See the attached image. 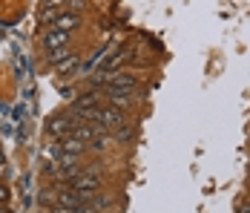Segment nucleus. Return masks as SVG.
Wrapping results in <instances>:
<instances>
[{"mask_svg": "<svg viewBox=\"0 0 250 213\" xmlns=\"http://www.w3.org/2000/svg\"><path fill=\"white\" fill-rule=\"evenodd\" d=\"M89 121H95V124H101L106 133H112V130H118V127H124L126 124V110H118V107H104L101 104L98 110L89 116Z\"/></svg>", "mask_w": 250, "mask_h": 213, "instance_id": "f257e3e1", "label": "nucleus"}, {"mask_svg": "<svg viewBox=\"0 0 250 213\" xmlns=\"http://www.w3.org/2000/svg\"><path fill=\"white\" fill-rule=\"evenodd\" d=\"M101 104H104V93L101 90H89V93L78 95L75 101H72V113L81 116V121H89V116L98 110Z\"/></svg>", "mask_w": 250, "mask_h": 213, "instance_id": "f03ea898", "label": "nucleus"}, {"mask_svg": "<svg viewBox=\"0 0 250 213\" xmlns=\"http://www.w3.org/2000/svg\"><path fill=\"white\" fill-rule=\"evenodd\" d=\"M78 124H81V116H69V113H58V116H52L46 121V133H49L52 139H63V136H69L72 130H75Z\"/></svg>", "mask_w": 250, "mask_h": 213, "instance_id": "7ed1b4c3", "label": "nucleus"}, {"mask_svg": "<svg viewBox=\"0 0 250 213\" xmlns=\"http://www.w3.org/2000/svg\"><path fill=\"white\" fill-rule=\"evenodd\" d=\"M69 188L72 190H86V193H101V188H104V173H101L98 167L92 170H81L75 179L69 182Z\"/></svg>", "mask_w": 250, "mask_h": 213, "instance_id": "20e7f679", "label": "nucleus"}, {"mask_svg": "<svg viewBox=\"0 0 250 213\" xmlns=\"http://www.w3.org/2000/svg\"><path fill=\"white\" fill-rule=\"evenodd\" d=\"M101 93H104V98H106L112 107H118V110H129L132 101H135V98H132L135 90H101Z\"/></svg>", "mask_w": 250, "mask_h": 213, "instance_id": "39448f33", "label": "nucleus"}, {"mask_svg": "<svg viewBox=\"0 0 250 213\" xmlns=\"http://www.w3.org/2000/svg\"><path fill=\"white\" fill-rule=\"evenodd\" d=\"M49 26H52V29H61V32H69V35H72V32L81 29V15H75V12H61Z\"/></svg>", "mask_w": 250, "mask_h": 213, "instance_id": "423d86ee", "label": "nucleus"}, {"mask_svg": "<svg viewBox=\"0 0 250 213\" xmlns=\"http://www.w3.org/2000/svg\"><path fill=\"white\" fill-rule=\"evenodd\" d=\"M58 147H61V153L63 156H83L86 150H89V144L75 139V136H63V139H58Z\"/></svg>", "mask_w": 250, "mask_h": 213, "instance_id": "0eeeda50", "label": "nucleus"}, {"mask_svg": "<svg viewBox=\"0 0 250 213\" xmlns=\"http://www.w3.org/2000/svg\"><path fill=\"white\" fill-rule=\"evenodd\" d=\"M104 90H138V78L129 72H115L109 87H104Z\"/></svg>", "mask_w": 250, "mask_h": 213, "instance_id": "6e6552de", "label": "nucleus"}, {"mask_svg": "<svg viewBox=\"0 0 250 213\" xmlns=\"http://www.w3.org/2000/svg\"><path fill=\"white\" fill-rule=\"evenodd\" d=\"M66 44H69V32L49 29V32L43 35V47H46V52H52V49H63Z\"/></svg>", "mask_w": 250, "mask_h": 213, "instance_id": "1a4fd4ad", "label": "nucleus"}, {"mask_svg": "<svg viewBox=\"0 0 250 213\" xmlns=\"http://www.w3.org/2000/svg\"><path fill=\"white\" fill-rule=\"evenodd\" d=\"M78 64H81L78 52H69V55H66L63 61H58V64H55V72H58V75H75Z\"/></svg>", "mask_w": 250, "mask_h": 213, "instance_id": "9d476101", "label": "nucleus"}, {"mask_svg": "<svg viewBox=\"0 0 250 213\" xmlns=\"http://www.w3.org/2000/svg\"><path fill=\"white\" fill-rule=\"evenodd\" d=\"M129 61V49H121L118 55H112V58H106L104 64H101V72H118L121 70V64Z\"/></svg>", "mask_w": 250, "mask_h": 213, "instance_id": "9b49d317", "label": "nucleus"}, {"mask_svg": "<svg viewBox=\"0 0 250 213\" xmlns=\"http://www.w3.org/2000/svg\"><path fill=\"white\" fill-rule=\"evenodd\" d=\"M112 136H115V142H121V144H129L132 139H135V130L132 127H118V130H112Z\"/></svg>", "mask_w": 250, "mask_h": 213, "instance_id": "f8f14e48", "label": "nucleus"}, {"mask_svg": "<svg viewBox=\"0 0 250 213\" xmlns=\"http://www.w3.org/2000/svg\"><path fill=\"white\" fill-rule=\"evenodd\" d=\"M109 205H112V196H98V193H95V196H92V202H89V208H92L95 213L106 211Z\"/></svg>", "mask_w": 250, "mask_h": 213, "instance_id": "ddd939ff", "label": "nucleus"}, {"mask_svg": "<svg viewBox=\"0 0 250 213\" xmlns=\"http://www.w3.org/2000/svg\"><path fill=\"white\" fill-rule=\"evenodd\" d=\"M66 55H69V47H63V49H52V52H49V64L55 67V64H58V61H63Z\"/></svg>", "mask_w": 250, "mask_h": 213, "instance_id": "4468645a", "label": "nucleus"}, {"mask_svg": "<svg viewBox=\"0 0 250 213\" xmlns=\"http://www.w3.org/2000/svg\"><path fill=\"white\" fill-rule=\"evenodd\" d=\"M58 15H61V9H43V15H41V18H43L46 24H52V21H55Z\"/></svg>", "mask_w": 250, "mask_h": 213, "instance_id": "2eb2a0df", "label": "nucleus"}, {"mask_svg": "<svg viewBox=\"0 0 250 213\" xmlns=\"http://www.w3.org/2000/svg\"><path fill=\"white\" fill-rule=\"evenodd\" d=\"M86 3L83 0H69V12H75V15H81V9H83Z\"/></svg>", "mask_w": 250, "mask_h": 213, "instance_id": "dca6fc26", "label": "nucleus"}, {"mask_svg": "<svg viewBox=\"0 0 250 213\" xmlns=\"http://www.w3.org/2000/svg\"><path fill=\"white\" fill-rule=\"evenodd\" d=\"M61 6H63V0H46L43 3V9H61Z\"/></svg>", "mask_w": 250, "mask_h": 213, "instance_id": "f3484780", "label": "nucleus"}, {"mask_svg": "<svg viewBox=\"0 0 250 213\" xmlns=\"http://www.w3.org/2000/svg\"><path fill=\"white\" fill-rule=\"evenodd\" d=\"M236 213H250V202H239V208H236Z\"/></svg>", "mask_w": 250, "mask_h": 213, "instance_id": "a211bd4d", "label": "nucleus"}, {"mask_svg": "<svg viewBox=\"0 0 250 213\" xmlns=\"http://www.w3.org/2000/svg\"><path fill=\"white\" fill-rule=\"evenodd\" d=\"M6 199H9V188H6V185H0V205H3Z\"/></svg>", "mask_w": 250, "mask_h": 213, "instance_id": "6ab92c4d", "label": "nucleus"}, {"mask_svg": "<svg viewBox=\"0 0 250 213\" xmlns=\"http://www.w3.org/2000/svg\"><path fill=\"white\" fill-rule=\"evenodd\" d=\"M0 167H6V159H3V153H0Z\"/></svg>", "mask_w": 250, "mask_h": 213, "instance_id": "aec40b11", "label": "nucleus"}, {"mask_svg": "<svg viewBox=\"0 0 250 213\" xmlns=\"http://www.w3.org/2000/svg\"><path fill=\"white\" fill-rule=\"evenodd\" d=\"M0 213H9V211H6V208H0Z\"/></svg>", "mask_w": 250, "mask_h": 213, "instance_id": "412c9836", "label": "nucleus"}, {"mask_svg": "<svg viewBox=\"0 0 250 213\" xmlns=\"http://www.w3.org/2000/svg\"><path fill=\"white\" fill-rule=\"evenodd\" d=\"M0 179H3V167H0Z\"/></svg>", "mask_w": 250, "mask_h": 213, "instance_id": "4be33fe9", "label": "nucleus"}]
</instances>
